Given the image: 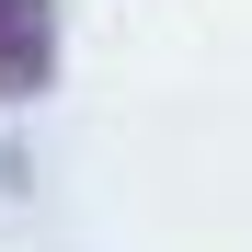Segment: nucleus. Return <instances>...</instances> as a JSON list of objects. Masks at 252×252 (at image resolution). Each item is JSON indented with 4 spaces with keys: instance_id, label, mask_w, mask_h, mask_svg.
I'll return each mask as SVG.
<instances>
[{
    "instance_id": "f257e3e1",
    "label": "nucleus",
    "mask_w": 252,
    "mask_h": 252,
    "mask_svg": "<svg viewBox=\"0 0 252 252\" xmlns=\"http://www.w3.org/2000/svg\"><path fill=\"white\" fill-rule=\"evenodd\" d=\"M58 80V0H0V103H34Z\"/></svg>"
}]
</instances>
